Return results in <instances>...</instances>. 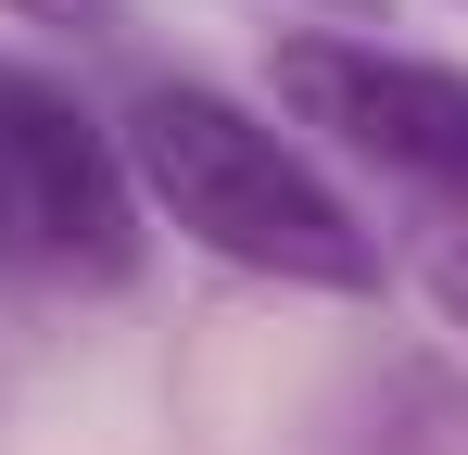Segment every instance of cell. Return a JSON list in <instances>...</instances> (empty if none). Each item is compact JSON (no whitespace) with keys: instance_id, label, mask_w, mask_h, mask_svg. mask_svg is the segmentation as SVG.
<instances>
[{"instance_id":"6da1fadb","label":"cell","mask_w":468,"mask_h":455,"mask_svg":"<svg viewBox=\"0 0 468 455\" xmlns=\"http://www.w3.org/2000/svg\"><path fill=\"white\" fill-rule=\"evenodd\" d=\"M127 177H140V216L177 228L190 253H216L240 279H279V291H342L367 303L380 291V228L329 190L279 114H253L240 89H203V76H153L127 101Z\"/></svg>"},{"instance_id":"7a4b0ae2","label":"cell","mask_w":468,"mask_h":455,"mask_svg":"<svg viewBox=\"0 0 468 455\" xmlns=\"http://www.w3.org/2000/svg\"><path fill=\"white\" fill-rule=\"evenodd\" d=\"M279 127L380 164L392 190H431L443 216H468V64L392 51V38H342V26H292L266 51Z\"/></svg>"},{"instance_id":"3957f363","label":"cell","mask_w":468,"mask_h":455,"mask_svg":"<svg viewBox=\"0 0 468 455\" xmlns=\"http://www.w3.org/2000/svg\"><path fill=\"white\" fill-rule=\"evenodd\" d=\"M140 253V177L114 127L38 64H0V266L26 279H127Z\"/></svg>"},{"instance_id":"277c9868","label":"cell","mask_w":468,"mask_h":455,"mask_svg":"<svg viewBox=\"0 0 468 455\" xmlns=\"http://www.w3.org/2000/svg\"><path fill=\"white\" fill-rule=\"evenodd\" d=\"M418 291H431V316L468 342V216H443L431 240H418Z\"/></svg>"},{"instance_id":"5b68a950","label":"cell","mask_w":468,"mask_h":455,"mask_svg":"<svg viewBox=\"0 0 468 455\" xmlns=\"http://www.w3.org/2000/svg\"><path fill=\"white\" fill-rule=\"evenodd\" d=\"M13 26H51V38H114V0H0Z\"/></svg>"}]
</instances>
